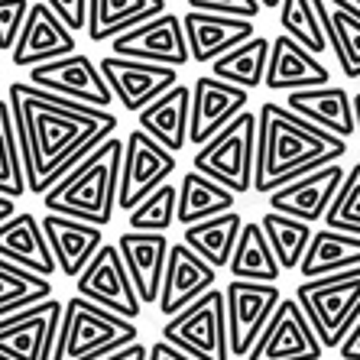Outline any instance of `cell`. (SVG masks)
<instances>
[{"label": "cell", "mask_w": 360, "mask_h": 360, "mask_svg": "<svg viewBox=\"0 0 360 360\" xmlns=\"http://www.w3.org/2000/svg\"><path fill=\"white\" fill-rule=\"evenodd\" d=\"M7 101L26 172V192L33 195L49 192L117 130V117L110 110L59 98L30 82L10 84Z\"/></svg>", "instance_id": "6da1fadb"}, {"label": "cell", "mask_w": 360, "mask_h": 360, "mask_svg": "<svg viewBox=\"0 0 360 360\" xmlns=\"http://www.w3.org/2000/svg\"><path fill=\"white\" fill-rule=\"evenodd\" d=\"M347 156V140L328 134L319 124L299 117L285 104L266 101L257 114V169L253 192L269 195L279 185L305 176L311 169Z\"/></svg>", "instance_id": "7a4b0ae2"}, {"label": "cell", "mask_w": 360, "mask_h": 360, "mask_svg": "<svg viewBox=\"0 0 360 360\" xmlns=\"http://www.w3.org/2000/svg\"><path fill=\"white\" fill-rule=\"evenodd\" d=\"M120 160H124V140L108 136L49 192H42V208L52 214H68V218L108 227L117 208Z\"/></svg>", "instance_id": "3957f363"}, {"label": "cell", "mask_w": 360, "mask_h": 360, "mask_svg": "<svg viewBox=\"0 0 360 360\" xmlns=\"http://www.w3.org/2000/svg\"><path fill=\"white\" fill-rule=\"evenodd\" d=\"M140 338L136 325L98 302L72 295L62 302L59 335L52 347V360H101Z\"/></svg>", "instance_id": "277c9868"}, {"label": "cell", "mask_w": 360, "mask_h": 360, "mask_svg": "<svg viewBox=\"0 0 360 360\" xmlns=\"http://www.w3.org/2000/svg\"><path fill=\"white\" fill-rule=\"evenodd\" d=\"M295 302L311 321L325 351H338L360 319V266L331 273V276L305 279L295 289Z\"/></svg>", "instance_id": "5b68a950"}, {"label": "cell", "mask_w": 360, "mask_h": 360, "mask_svg": "<svg viewBox=\"0 0 360 360\" xmlns=\"http://www.w3.org/2000/svg\"><path fill=\"white\" fill-rule=\"evenodd\" d=\"M201 176L214 179L234 195L253 192V169H257V114L240 110L224 130L201 143L192 156Z\"/></svg>", "instance_id": "8992f818"}, {"label": "cell", "mask_w": 360, "mask_h": 360, "mask_svg": "<svg viewBox=\"0 0 360 360\" xmlns=\"http://www.w3.org/2000/svg\"><path fill=\"white\" fill-rule=\"evenodd\" d=\"M162 341L195 360H231L224 289L211 285L192 305L169 315V321L162 325Z\"/></svg>", "instance_id": "52a82bcc"}, {"label": "cell", "mask_w": 360, "mask_h": 360, "mask_svg": "<svg viewBox=\"0 0 360 360\" xmlns=\"http://www.w3.org/2000/svg\"><path fill=\"white\" fill-rule=\"evenodd\" d=\"M176 166V153H169L146 130H130V136L124 140V160H120L117 208L134 211L146 195L156 192L162 182H169Z\"/></svg>", "instance_id": "ba28073f"}, {"label": "cell", "mask_w": 360, "mask_h": 360, "mask_svg": "<svg viewBox=\"0 0 360 360\" xmlns=\"http://www.w3.org/2000/svg\"><path fill=\"white\" fill-rule=\"evenodd\" d=\"M283 302L276 283H247V279H231L224 289V309H227V344L231 357L243 360L257 344L260 331L266 328L269 315Z\"/></svg>", "instance_id": "9c48e42d"}, {"label": "cell", "mask_w": 360, "mask_h": 360, "mask_svg": "<svg viewBox=\"0 0 360 360\" xmlns=\"http://www.w3.org/2000/svg\"><path fill=\"white\" fill-rule=\"evenodd\" d=\"M75 295H82L88 302H98V305L117 311V315H124L130 321H136L143 311V302L136 295L134 279H130V273L124 266L117 243H104L88 260V266L75 276Z\"/></svg>", "instance_id": "30bf717a"}, {"label": "cell", "mask_w": 360, "mask_h": 360, "mask_svg": "<svg viewBox=\"0 0 360 360\" xmlns=\"http://www.w3.org/2000/svg\"><path fill=\"white\" fill-rule=\"evenodd\" d=\"M62 302L42 299L30 309L0 319V360H52Z\"/></svg>", "instance_id": "8fae6325"}, {"label": "cell", "mask_w": 360, "mask_h": 360, "mask_svg": "<svg viewBox=\"0 0 360 360\" xmlns=\"http://www.w3.org/2000/svg\"><path fill=\"white\" fill-rule=\"evenodd\" d=\"M325 344L319 341L311 321L295 299H285L269 315L266 328L243 360H321Z\"/></svg>", "instance_id": "7c38bea8"}, {"label": "cell", "mask_w": 360, "mask_h": 360, "mask_svg": "<svg viewBox=\"0 0 360 360\" xmlns=\"http://www.w3.org/2000/svg\"><path fill=\"white\" fill-rule=\"evenodd\" d=\"M26 82L42 88V91L59 94V98L91 104V108L108 110L114 104V94H110L108 82L101 75V68L91 62V56H84L78 49L62 56V59L26 68Z\"/></svg>", "instance_id": "4fadbf2b"}, {"label": "cell", "mask_w": 360, "mask_h": 360, "mask_svg": "<svg viewBox=\"0 0 360 360\" xmlns=\"http://www.w3.org/2000/svg\"><path fill=\"white\" fill-rule=\"evenodd\" d=\"M110 52L124 56V59H140V62H156V65H172L182 68L185 62H192L188 56V42H185L182 17L176 13H156L146 23L127 30V33L110 39Z\"/></svg>", "instance_id": "5bb4252c"}, {"label": "cell", "mask_w": 360, "mask_h": 360, "mask_svg": "<svg viewBox=\"0 0 360 360\" xmlns=\"http://www.w3.org/2000/svg\"><path fill=\"white\" fill-rule=\"evenodd\" d=\"M98 68L104 75V82H108L110 94H114V101L124 110H134V114L179 82V68L140 62V59H124V56H114V52L104 56Z\"/></svg>", "instance_id": "9a60e30c"}, {"label": "cell", "mask_w": 360, "mask_h": 360, "mask_svg": "<svg viewBox=\"0 0 360 360\" xmlns=\"http://www.w3.org/2000/svg\"><path fill=\"white\" fill-rule=\"evenodd\" d=\"M344 176H347V172H344L341 160L328 162V166H321V169H311L305 176L273 188V192L266 195L269 211H279V214H289V218L315 224V221H321L325 211L331 208V201H335Z\"/></svg>", "instance_id": "2e32d148"}, {"label": "cell", "mask_w": 360, "mask_h": 360, "mask_svg": "<svg viewBox=\"0 0 360 360\" xmlns=\"http://www.w3.org/2000/svg\"><path fill=\"white\" fill-rule=\"evenodd\" d=\"M247 88H237L231 82H221L214 75H201L192 84V110H188V143L201 146L211 136L224 130L231 120L247 110Z\"/></svg>", "instance_id": "e0dca14e"}, {"label": "cell", "mask_w": 360, "mask_h": 360, "mask_svg": "<svg viewBox=\"0 0 360 360\" xmlns=\"http://www.w3.org/2000/svg\"><path fill=\"white\" fill-rule=\"evenodd\" d=\"M211 285H218V269L208 260H201L192 247H185L182 240L169 243V257H166V273H162L160 285V299L156 309L162 315H176L185 305H192L198 295H205Z\"/></svg>", "instance_id": "ac0fdd59"}, {"label": "cell", "mask_w": 360, "mask_h": 360, "mask_svg": "<svg viewBox=\"0 0 360 360\" xmlns=\"http://www.w3.org/2000/svg\"><path fill=\"white\" fill-rule=\"evenodd\" d=\"M75 49H78L75 33L42 0H36V4H30V13H26L23 30H20L13 49H10V59H13L17 68H33L42 65V62L62 59V56Z\"/></svg>", "instance_id": "d6986e66"}, {"label": "cell", "mask_w": 360, "mask_h": 360, "mask_svg": "<svg viewBox=\"0 0 360 360\" xmlns=\"http://www.w3.org/2000/svg\"><path fill=\"white\" fill-rule=\"evenodd\" d=\"M182 30H185V42H188L192 62L211 65L227 49H234L243 39H250L257 33V23L247 17H224V13L188 10L182 17Z\"/></svg>", "instance_id": "ffe728a7"}, {"label": "cell", "mask_w": 360, "mask_h": 360, "mask_svg": "<svg viewBox=\"0 0 360 360\" xmlns=\"http://www.w3.org/2000/svg\"><path fill=\"white\" fill-rule=\"evenodd\" d=\"M39 224L46 240H49L52 257H56V266L68 279H75L88 266V260L104 247V227L88 224V221L46 211V218H39Z\"/></svg>", "instance_id": "44dd1931"}, {"label": "cell", "mask_w": 360, "mask_h": 360, "mask_svg": "<svg viewBox=\"0 0 360 360\" xmlns=\"http://www.w3.org/2000/svg\"><path fill=\"white\" fill-rule=\"evenodd\" d=\"M117 250L124 257V266L130 273L140 295L143 309L156 305L160 299L162 273H166V257H169V237L166 234H150V231H130L117 237Z\"/></svg>", "instance_id": "7402d4cb"}, {"label": "cell", "mask_w": 360, "mask_h": 360, "mask_svg": "<svg viewBox=\"0 0 360 360\" xmlns=\"http://www.w3.org/2000/svg\"><path fill=\"white\" fill-rule=\"evenodd\" d=\"M263 84L269 91H299V88H319V84H331V72L321 65L319 56H311L305 46L292 39V36L279 33L269 42V62Z\"/></svg>", "instance_id": "603a6c76"}, {"label": "cell", "mask_w": 360, "mask_h": 360, "mask_svg": "<svg viewBox=\"0 0 360 360\" xmlns=\"http://www.w3.org/2000/svg\"><path fill=\"white\" fill-rule=\"evenodd\" d=\"M0 257L46 279H52V273L59 269L49 250V240L42 234L39 218L30 211H17L13 218L0 224Z\"/></svg>", "instance_id": "cb8c5ba5"}, {"label": "cell", "mask_w": 360, "mask_h": 360, "mask_svg": "<svg viewBox=\"0 0 360 360\" xmlns=\"http://www.w3.org/2000/svg\"><path fill=\"white\" fill-rule=\"evenodd\" d=\"M188 110H192V88L176 82L169 91L136 110V120H140V130H146L169 153H182L188 143Z\"/></svg>", "instance_id": "d4e9b609"}, {"label": "cell", "mask_w": 360, "mask_h": 360, "mask_svg": "<svg viewBox=\"0 0 360 360\" xmlns=\"http://www.w3.org/2000/svg\"><path fill=\"white\" fill-rule=\"evenodd\" d=\"M285 108L295 110L299 117L319 124L321 130L338 136L357 134L354 130V108H351V94L344 91L341 84H319V88H299V91L285 94Z\"/></svg>", "instance_id": "484cf974"}, {"label": "cell", "mask_w": 360, "mask_h": 360, "mask_svg": "<svg viewBox=\"0 0 360 360\" xmlns=\"http://www.w3.org/2000/svg\"><path fill=\"white\" fill-rule=\"evenodd\" d=\"M325 26L328 49L338 56L344 78H360V7L354 0H311Z\"/></svg>", "instance_id": "4316f807"}, {"label": "cell", "mask_w": 360, "mask_h": 360, "mask_svg": "<svg viewBox=\"0 0 360 360\" xmlns=\"http://www.w3.org/2000/svg\"><path fill=\"white\" fill-rule=\"evenodd\" d=\"M360 266V234H347V231H315L305 257L299 263L302 279H319L331 276V273H344V269Z\"/></svg>", "instance_id": "83f0119b"}, {"label": "cell", "mask_w": 360, "mask_h": 360, "mask_svg": "<svg viewBox=\"0 0 360 360\" xmlns=\"http://www.w3.org/2000/svg\"><path fill=\"white\" fill-rule=\"evenodd\" d=\"M166 10V0H88V36L91 42H110Z\"/></svg>", "instance_id": "f1b7e54d"}, {"label": "cell", "mask_w": 360, "mask_h": 360, "mask_svg": "<svg viewBox=\"0 0 360 360\" xmlns=\"http://www.w3.org/2000/svg\"><path fill=\"white\" fill-rule=\"evenodd\" d=\"M231 279H247V283H279L283 276V266L273 257V247H269L266 234H263L260 221H243L240 237L234 243V253H231Z\"/></svg>", "instance_id": "f546056e"}, {"label": "cell", "mask_w": 360, "mask_h": 360, "mask_svg": "<svg viewBox=\"0 0 360 360\" xmlns=\"http://www.w3.org/2000/svg\"><path fill=\"white\" fill-rule=\"evenodd\" d=\"M234 198L237 195L231 188H224L214 179L201 176L198 169L185 172L182 185H179V205H176V221L182 227L198 224V221H208L214 214H224V211H234Z\"/></svg>", "instance_id": "4dcf8cb0"}, {"label": "cell", "mask_w": 360, "mask_h": 360, "mask_svg": "<svg viewBox=\"0 0 360 360\" xmlns=\"http://www.w3.org/2000/svg\"><path fill=\"white\" fill-rule=\"evenodd\" d=\"M243 218L240 211H224V214H214L208 221H198V224L182 227V243L192 247L201 260H208L214 269L227 266L231 263V253H234V243L240 237Z\"/></svg>", "instance_id": "1f68e13d"}, {"label": "cell", "mask_w": 360, "mask_h": 360, "mask_svg": "<svg viewBox=\"0 0 360 360\" xmlns=\"http://www.w3.org/2000/svg\"><path fill=\"white\" fill-rule=\"evenodd\" d=\"M269 42L266 36L253 33L250 39H243L240 46L227 49L224 56L211 62V75L221 82H231L237 88H260L263 75H266V62H269Z\"/></svg>", "instance_id": "d6a6232c"}, {"label": "cell", "mask_w": 360, "mask_h": 360, "mask_svg": "<svg viewBox=\"0 0 360 360\" xmlns=\"http://www.w3.org/2000/svg\"><path fill=\"white\" fill-rule=\"evenodd\" d=\"M260 227L266 234L269 247H273V257L283 269H299L302 257L311 243V224L299 218H289V214H279V211H266L260 218Z\"/></svg>", "instance_id": "836d02e7"}, {"label": "cell", "mask_w": 360, "mask_h": 360, "mask_svg": "<svg viewBox=\"0 0 360 360\" xmlns=\"http://www.w3.org/2000/svg\"><path fill=\"white\" fill-rule=\"evenodd\" d=\"M42 299H52V279L36 276L0 257V319L20 309H30Z\"/></svg>", "instance_id": "e575fe53"}, {"label": "cell", "mask_w": 360, "mask_h": 360, "mask_svg": "<svg viewBox=\"0 0 360 360\" xmlns=\"http://www.w3.org/2000/svg\"><path fill=\"white\" fill-rule=\"evenodd\" d=\"M279 26H283L285 36H292L311 56L328 52L325 26H321L319 10L311 0H279Z\"/></svg>", "instance_id": "d590c367"}, {"label": "cell", "mask_w": 360, "mask_h": 360, "mask_svg": "<svg viewBox=\"0 0 360 360\" xmlns=\"http://www.w3.org/2000/svg\"><path fill=\"white\" fill-rule=\"evenodd\" d=\"M23 192H26V172H23V160H20L13 114H10V101L0 98V195L20 198Z\"/></svg>", "instance_id": "8d00e7d4"}, {"label": "cell", "mask_w": 360, "mask_h": 360, "mask_svg": "<svg viewBox=\"0 0 360 360\" xmlns=\"http://www.w3.org/2000/svg\"><path fill=\"white\" fill-rule=\"evenodd\" d=\"M176 205H179V185L162 182L156 192L136 205L134 211H127L130 218V231H150V234H166L176 224Z\"/></svg>", "instance_id": "74e56055"}, {"label": "cell", "mask_w": 360, "mask_h": 360, "mask_svg": "<svg viewBox=\"0 0 360 360\" xmlns=\"http://www.w3.org/2000/svg\"><path fill=\"white\" fill-rule=\"evenodd\" d=\"M325 224L331 231L360 234V162H354L347 169V176H344L335 201H331V208L325 211Z\"/></svg>", "instance_id": "f35d334b"}, {"label": "cell", "mask_w": 360, "mask_h": 360, "mask_svg": "<svg viewBox=\"0 0 360 360\" xmlns=\"http://www.w3.org/2000/svg\"><path fill=\"white\" fill-rule=\"evenodd\" d=\"M26 13H30L26 0H0V52L13 49V42H17L20 30H23Z\"/></svg>", "instance_id": "ab89813d"}, {"label": "cell", "mask_w": 360, "mask_h": 360, "mask_svg": "<svg viewBox=\"0 0 360 360\" xmlns=\"http://www.w3.org/2000/svg\"><path fill=\"white\" fill-rule=\"evenodd\" d=\"M188 10H205V13H224V17L253 20L260 13V4H257V0H188Z\"/></svg>", "instance_id": "60d3db41"}, {"label": "cell", "mask_w": 360, "mask_h": 360, "mask_svg": "<svg viewBox=\"0 0 360 360\" xmlns=\"http://www.w3.org/2000/svg\"><path fill=\"white\" fill-rule=\"evenodd\" d=\"M42 4H46L72 33L88 30V0H42Z\"/></svg>", "instance_id": "b9f144b4"}, {"label": "cell", "mask_w": 360, "mask_h": 360, "mask_svg": "<svg viewBox=\"0 0 360 360\" xmlns=\"http://www.w3.org/2000/svg\"><path fill=\"white\" fill-rule=\"evenodd\" d=\"M338 354H341V360H360V319H357V325L347 331V338L338 344Z\"/></svg>", "instance_id": "7bdbcfd3"}, {"label": "cell", "mask_w": 360, "mask_h": 360, "mask_svg": "<svg viewBox=\"0 0 360 360\" xmlns=\"http://www.w3.org/2000/svg\"><path fill=\"white\" fill-rule=\"evenodd\" d=\"M146 360H195V357L182 354L179 347H172L169 341H156L150 351H146Z\"/></svg>", "instance_id": "ee69618b"}, {"label": "cell", "mask_w": 360, "mask_h": 360, "mask_svg": "<svg viewBox=\"0 0 360 360\" xmlns=\"http://www.w3.org/2000/svg\"><path fill=\"white\" fill-rule=\"evenodd\" d=\"M146 344H140V341H134V344H127V347H120V351H114V354H108V357H101V360H146Z\"/></svg>", "instance_id": "f6af8a7d"}, {"label": "cell", "mask_w": 360, "mask_h": 360, "mask_svg": "<svg viewBox=\"0 0 360 360\" xmlns=\"http://www.w3.org/2000/svg\"><path fill=\"white\" fill-rule=\"evenodd\" d=\"M17 214V198H10V195H0V224L7 218H13Z\"/></svg>", "instance_id": "bcb514c9"}, {"label": "cell", "mask_w": 360, "mask_h": 360, "mask_svg": "<svg viewBox=\"0 0 360 360\" xmlns=\"http://www.w3.org/2000/svg\"><path fill=\"white\" fill-rule=\"evenodd\" d=\"M351 108H354V130L360 134V91L351 94Z\"/></svg>", "instance_id": "7dc6e473"}, {"label": "cell", "mask_w": 360, "mask_h": 360, "mask_svg": "<svg viewBox=\"0 0 360 360\" xmlns=\"http://www.w3.org/2000/svg\"><path fill=\"white\" fill-rule=\"evenodd\" d=\"M260 7H279V0H257Z\"/></svg>", "instance_id": "c3c4849f"}, {"label": "cell", "mask_w": 360, "mask_h": 360, "mask_svg": "<svg viewBox=\"0 0 360 360\" xmlns=\"http://www.w3.org/2000/svg\"><path fill=\"white\" fill-rule=\"evenodd\" d=\"M354 4H357V7H360V0H354Z\"/></svg>", "instance_id": "681fc988"}]
</instances>
